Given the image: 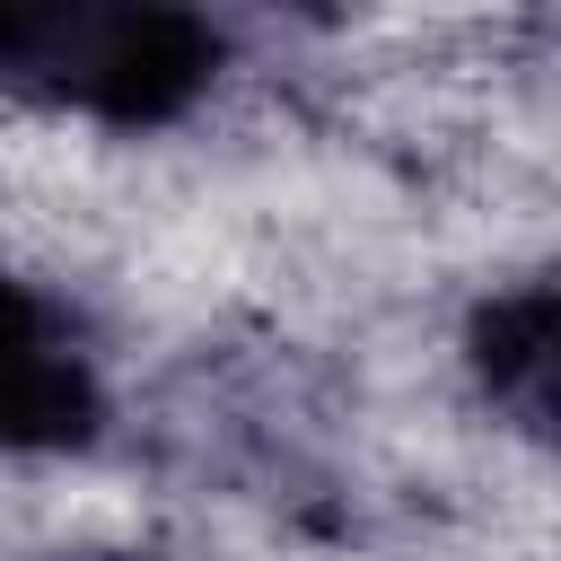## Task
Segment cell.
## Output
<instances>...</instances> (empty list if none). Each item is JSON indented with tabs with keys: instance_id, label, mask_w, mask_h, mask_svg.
I'll return each mask as SVG.
<instances>
[{
	"instance_id": "6da1fadb",
	"label": "cell",
	"mask_w": 561,
	"mask_h": 561,
	"mask_svg": "<svg viewBox=\"0 0 561 561\" xmlns=\"http://www.w3.org/2000/svg\"><path fill=\"white\" fill-rule=\"evenodd\" d=\"M219 79V26L167 0H0V88L114 131L175 123Z\"/></svg>"
},
{
	"instance_id": "3957f363",
	"label": "cell",
	"mask_w": 561,
	"mask_h": 561,
	"mask_svg": "<svg viewBox=\"0 0 561 561\" xmlns=\"http://www.w3.org/2000/svg\"><path fill=\"white\" fill-rule=\"evenodd\" d=\"M473 386L508 430H526L543 456H561V280H517L473 307L465 324Z\"/></svg>"
},
{
	"instance_id": "7a4b0ae2",
	"label": "cell",
	"mask_w": 561,
	"mask_h": 561,
	"mask_svg": "<svg viewBox=\"0 0 561 561\" xmlns=\"http://www.w3.org/2000/svg\"><path fill=\"white\" fill-rule=\"evenodd\" d=\"M105 430V377L70 307L0 263V456H79Z\"/></svg>"
},
{
	"instance_id": "277c9868",
	"label": "cell",
	"mask_w": 561,
	"mask_h": 561,
	"mask_svg": "<svg viewBox=\"0 0 561 561\" xmlns=\"http://www.w3.org/2000/svg\"><path fill=\"white\" fill-rule=\"evenodd\" d=\"M61 561H167V552H123V543H105V552H61Z\"/></svg>"
}]
</instances>
